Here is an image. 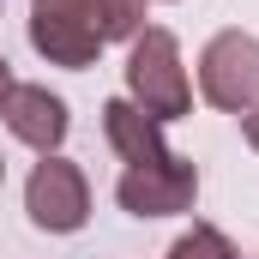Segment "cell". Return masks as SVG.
Returning <instances> with one entry per match:
<instances>
[{"label":"cell","instance_id":"12","mask_svg":"<svg viewBox=\"0 0 259 259\" xmlns=\"http://www.w3.org/2000/svg\"><path fill=\"white\" fill-rule=\"evenodd\" d=\"M0 181H6V157H0Z\"/></svg>","mask_w":259,"mask_h":259},{"label":"cell","instance_id":"8","mask_svg":"<svg viewBox=\"0 0 259 259\" xmlns=\"http://www.w3.org/2000/svg\"><path fill=\"white\" fill-rule=\"evenodd\" d=\"M169 259H241V253L229 247V235H223V229H211V223H193L187 235H175Z\"/></svg>","mask_w":259,"mask_h":259},{"label":"cell","instance_id":"6","mask_svg":"<svg viewBox=\"0 0 259 259\" xmlns=\"http://www.w3.org/2000/svg\"><path fill=\"white\" fill-rule=\"evenodd\" d=\"M0 115H6V133L12 139H24L30 151H42V157H55V145L66 139V103L49 91V84H12L6 91V103H0Z\"/></svg>","mask_w":259,"mask_h":259},{"label":"cell","instance_id":"7","mask_svg":"<svg viewBox=\"0 0 259 259\" xmlns=\"http://www.w3.org/2000/svg\"><path fill=\"white\" fill-rule=\"evenodd\" d=\"M103 133H109V145H115V157L127 163V169H151V163H169L175 151L163 145V127L127 103V97H115V103H103Z\"/></svg>","mask_w":259,"mask_h":259},{"label":"cell","instance_id":"2","mask_svg":"<svg viewBox=\"0 0 259 259\" xmlns=\"http://www.w3.org/2000/svg\"><path fill=\"white\" fill-rule=\"evenodd\" d=\"M30 49L49 66H97L103 55L97 0H30Z\"/></svg>","mask_w":259,"mask_h":259},{"label":"cell","instance_id":"1","mask_svg":"<svg viewBox=\"0 0 259 259\" xmlns=\"http://www.w3.org/2000/svg\"><path fill=\"white\" fill-rule=\"evenodd\" d=\"M127 103H139L157 127L163 121H181L193 109V84H187V66H181V42L169 30H139L127 55Z\"/></svg>","mask_w":259,"mask_h":259},{"label":"cell","instance_id":"3","mask_svg":"<svg viewBox=\"0 0 259 259\" xmlns=\"http://www.w3.org/2000/svg\"><path fill=\"white\" fill-rule=\"evenodd\" d=\"M199 91L211 109L247 115L259 103V36L247 30H217L199 55Z\"/></svg>","mask_w":259,"mask_h":259},{"label":"cell","instance_id":"5","mask_svg":"<svg viewBox=\"0 0 259 259\" xmlns=\"http://www.w3.org/2000/svg\"><path fill=\"white\" fill-rule=\"evenodd\" d=\"M115 199H121L127 217H175V211H193L199 169L187 157H169V163H151V169H127L115 181Z\"/></svg>","mask_w":259,"mask_h":259},{"label":"cell","instance_id":"4","mask_svg":"<svg viewBox=\"0 0 259 259\" xmlns=\"http://www.w3.org/2000/svg\"><path fill=\"white\" fill-rule=\"evenodd\" d=\"M24 211L49 235L84 229V217H91V181H84V169L66 163V157H42L30 169V181H24Z\"/></svg>","mask_w":259,"mask_h":259},{"label":"cell","instance_id":"11","mask_svg":"<svg viewBox=\"0 0 259 259\" xmlns=\"http://www.w3.org/2000/svg\"><path fill=\"white\" fill-rule=\"evenodd\" d=\"M6 91H12V72H6V61H0V103H6Z\"/></svg>","mask_w":259,"mask_h":259},{"label":"cell","instance_id":"10","mask_svg":"<svg viewBox=\"0 0 259 259\" xmlns=\"http://www.w3.org/2000/svg\"><path fill=\"white\" fill-rule=\"evenodd\" d=\"M241 133H247V145H253V151H259V103H253V109H247V115H241Z\"/></svg>","mask_w":259,"mask_h":259},{"label":"cell","instance_id":"9","mask_svg":"<svg viewBox=\"0 0 259 259\" xmlns=\"http://www.w3.org/2000/svg\"><path fill=\"white\" fill-rule=\"evenodd\" d=\"M103 12V42H133L145 30V0H97Z\"/></svg>","mask_w":259,"mask_h":259}]
</instances>
